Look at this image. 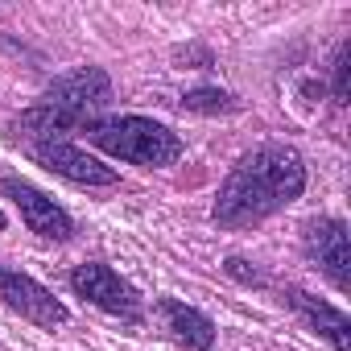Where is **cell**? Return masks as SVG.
<instances>
[{"label": "cell", "instance_id": "obj_1", "mask_svg": "<svg viewBox=\"0 0 351 351\" xmlns=\"http://www.w3.org/2000/svg\"><path fill=\"white\" fill-rule=\"evenodd\" d=\"M306 191V165L298 157V149L289 145H256L248 149L232 173L223 178L219 195H215V207H211V219L219 228H252L269 215H277L281 207H289L298 195Z\"/></svg>", "mask_w": 351, "mask_h": 351}, {"label": "cell", "instance_id": "obj_2", "mask_svg": "<svg viewBox=\"0 0 351 351\" xmlns=\"http://www.w3.org/2000/svg\"><path fill=\"white\" fill-rule=\"evenodd\" d=\"M112 104V79L99 66H79L62 79H54L46 87V95L21 112L17 120V136L38 149L50 141H66L71 132L95 124V116Z\"/></svg>", "mask_w": 351, "mask_h": 351}, {"label": "cell", "instance_id": "obj_3", "mask_svg": "<svg viewBox=\"0 0 351 351\" xmlns=\"http://www.w3.org/2000/svg\"><path fill=\"white\" fill-rule=\"evenodd\" d=\"M87 141L95 149H104L108 157H120V161H132V165H149V169L173 165V161L182 157L178 132H169L165 124L145 120V116L95 120V124H87Z\"/></svg>", "mask_w": 351, "mask_h": 351}, {"label": "cell", "instance_id": "obj_4", "mask_svg": "<svg viewBox=\"0 0 351 351\" xmlns=\"http://www.w3.org/2000/svg\"><path fill=\"white\" fill-rule=\"evenodd\" d=\"M71 289L79 298H87L91 306L124 318V322H141V293L104 261H91V265H79L71 273Z\"/></svg>", "mask_w": 351, "mask_h": 351}, {"label": "cell", "instance_id": "obj_5", "mask_svg": "<svg viewBox=\"0 0 351 351\" xmlns=\"http://www.w3.org/2000/svg\"><path fill=\"white\" fill-rule=\"evenodd\" d=\"M0 302H5L9 310H17L21 318H29L34 326H62L71 318V310L34 277H25L21 269H9V265H0Z\"/></svg>", "mask_w": 351, "mask_h": 351}, {"label": "cell", "instance_id": "obj_6", "mask_svg": "<svg viewBox=\"0 0 351 351\" xmlns=\"http://www.w3.org/2000/svg\"><path fill=\"white\" fill-rule=\"evenodd\" d=\"M0 195H9L21 211V219L29 223V232H38L42 240H71L75 236V219L34 182L25 178H0Z\"/></svg>", "mask_w": 351, "mask_h": 351}, {"label": "cell", "instance_id": "obj_7", "mask_svg": "<svg viewBox=\"0 0 351 351\" xmlns=\"http://www.w3.org/2000/svg\"><path fill=\"white\" fill-rule=\"evenodd\" d=\"M306 252L318 261V269L330 277L339 293L351 289V248H347V228L339 219H310L306 223Z\"/></svg>", "mask_w": 351, "mask_h": 351}, {"label": "cell", "instance_id": "obj_8", "mask_svg": "<svg viewBox=\"0 0 351 351\" xmlns=\"http://www.w3.org/2000/svg\"><path fill=\"white\" fill-rule=\"evenodd\" d=\"M29 153H34L50 173H58V178H66V182H79V186H116V169L104 165L99 157L75 149L71 141H50V145L29 149Z\"/></svg>", "mask_w": 351, "mask_h": 351}, {"label": "cell", "instance_id": "obj_9", "mask_svg": "<svg viewBox=\"0 0 351 351\" xmlns=\"http://www.w3.org/2000/svg\"><path fill=\"white\" fill-rule=\"evenodd\" d=\"M157 318H161L165 335L178 343V347H186V351H211V343H215V322H211L203 310H195V306H186V302H178V298H161V302H157Z\"/></svg>", "mask_w": 351, "mask_h": 351}, {"label": "cell", "instance_id": "obj_10", "mask_svg": "<svg viewBox=\"0 0 351 351\" xmlns=\"http://www.w3.org/2000/svg\"><path fill=\"white\" fill-rule=\"evenodd\" d=\"M289 306H293L335 351H351V343H347L351 322H347L343 310H335V306H326V302H318V298H310V293H302V289H289Z\"/></svg>", "mask_w": 351, "mask_h": 351}, {"label": "cell", "instance_id": "obj_11", "mask_svg": "<svg viewBox=\"0 0 351 351\" xmlns=\"http://www.w3.org/2000/svg\"><path fill=\"white\" fill-rule=\"evenodd\" d=\"M182 108L186 112H199V116H228V112H240L244 104L236 95L219 91V87H195V91L182 95Z\"/></svg>", "mask_w": 351, "mask_h": 351}, {"label": "cell", "instance_id": "obj_12", "mask_svg": "<svg viewBox=\"0 0 351 351\" xmlns=\"http://www.w3.org/2000/svg\"><path fill=\"white\" fill-rule=\"evenodd\" d=\"M335 71V104L343 108L347 99H351V42H343L339 50H335V62H330Z\"/></svg>", "mask_w": 351, "mask_h": 351}, {"label": "cell", "instance_id": "obj_13", "mask_svg": "<svg viewBox=\"0 0 351 351\" xmlns=\"http://www.w3.org/2000/svg\"><path fill=\"white\" fill-rule=\"evenodd\" d=\"M228 273H232L236 281H244V285H261V273H256V269H248V261H240V256H232V261H228Z\"/></svg>", "mask_w": 351, "mask_h": 351}, {"label": "cell", "instance_id": "obj_14", "mask_svg": "<svg viewBox=\"0 0 351 351\" xmlns=\"http://www.w3.org/2000/svg\"><path fill=\"white\" fill-rule=\"evenodd\" d=\"M302 95L306 104H314V95H322V83H302Z\"/></svg>", "mask_w": 351, "mask_h": 351}, {"label": "cell", "instance_id": "obj_15", "mask_svg": "<svg viewBox=\"0 0 351 351\" xmlns=\"http://www.w3.org/2000/svg\"><path fill=\"white\" fill-rule=\"evenodd\" d=\"M0 228H5V215H0Z\"/></svg>", "mask_w": 351, "mask_h": 351}]
</instances>
